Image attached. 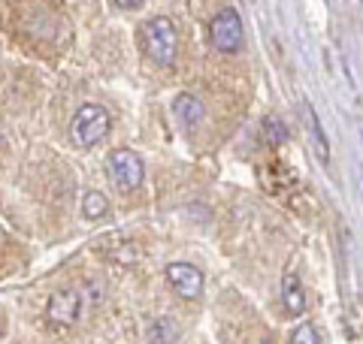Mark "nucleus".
<instances>
[{"mask_svg": "<svg viewBox=\"0 0 363 344\" xmlns=\"http://www.w3.org/2000/svg\"><path fill=\"white\" fill-rule=\"evenodd\" d=\"M109 172H112V181L121 188V190H133L143 185V160L140 154H133L130 148H116L109 154Z\"/></svg>", "mask_w": 363, "mask_h": 344, "instance_id": "20e7f679", "label": "nucleus"}, {"mask_svg": "<svg viewBox=\"0 0 363 344\" xmlns=\"http://www.w3.org/2000/svg\"><path fill=\"white\" fill-rule=\"evenodd\" d=\"M242 40H245V33H242V18H240V13H236V9L227 6V9H221V13L209 21V42H212L215 52L233 55V52L242 49Z\"/></svg>", "mask_w": 363, "mask_h": 344, "instance_id": "7ed1b4c3", "label": "nucleus"}, {"mask_svg": "<svg viewBox=\"0 0 363 344\" xmlns=\"http://www.w3.org/2000/svg\"><path fill=\"white\" fill-rule=\"evenodd\" d=\"M303 115H306V121H309V130H312V139H315V154H318V160H330V145H327L324 127H321V121H318L312 103H303Z\"/></svg>", "mask_w": 363, "mask_h": 344, "instance_id": "1a4fd4ad", "label": "nucleus"}, {"mask_svg": "<svg viewBox=\"0 0 363 344\" xmlns=\"http://www.w3.org/2000/svg\"><path fill=\"white\" fill-rule=\"evenodd\" d=\"M260 344H272V341H269V338H264V341H260Z\"/></svg>", "mask_w": 363, "mask_h": 344, "instance_id": "2eb2a0df", "label": "nucleus"}, {"mask_svg": "<svg viewBox=\"0 0 363 344\" xmlns=\"http://www.w3.org/2000/svg\"><path fill=\"white\" fill-rule=\"evenodd\" d=\"M149 344H176L179 341V323L173 317H157L149 326Z\"/></svg>", "mask_w": 363, "mask_h": 344, "instance_id": "9d476101", "label": "nucleus"}, {"mask_svg": "<svg viewBox=\"0 0 363 344\" xmlns=\"http://www.w3.org/2000/svg\"><path fill=\"white\" fill-rule=\"evenodd\" d=\"M143 4H145V0H116V6H121V9H136Z\"/></svg>", "mask_w": 363, "mask_h": 344, "instance_id": "4468645a", "label": "nucleus"}, {"mask_svg": "<svg viewBox=\"0 0 363 344\" xmlns=\"http://www.w3.org/2000/svg\"><path fill=\"white\" fill-rule=\"evenodd\" d=\"M79 308H82V299H79L76 290H58L45 302V317H49L52 326H70L76 323Z\"/></svg>", "mask_w": 363, "mask_h": 344, "instance_id": "423d86ee", "label": "nucleus"}, {"mask_svg": "<svg viewBox=\"0 0 363 344\" xmlns=\"http://www.w3.org/2000/svg\"><path fill=\"white\" fill-rule=\"evenodd\" d=\"M143 40V52L149 55V61L157 67H173L176 64V52H179V33L176 25L164 16H155L143 25L140 30Z\"/></svg>", "mask_w": 363, "mask_h": 344, "instance_id": "f257e3e1", "label": "nucleus"}, {"mask_svg": "<svg viewBox=\"0 0 363 344\" xmlns=\"http://www.w3.org/2000/svg\"><path fill=\"white\" fill-rule=\"evenodd\" d=\"M281 305H285V311L294 317L306 311V293H303V284L294 272H288L285 278H281Z\"/></svg>", "mask_w": 363, "mask_h": 344, "instance_id": "0eeeda50", "label": "nucleus"}, {"mask_svg": "<svg viewBox=\"0 0 363 344\" xmlns=\"http://www.w3.org/2000/svg\"><path fill=\"white\" fill-rule=\"evenodd\" d=\"M260 136H264V142H267V145H272V148L285 145V142L291 139V133H288V127H285V121L272 118V115L264 121V127H260Z\"/></svg>", "mask_w": 363, "mask_h": 344, "instance_id": "9b49d317", "label": "nucleus"}, {"mask_svg": "<svg viewBox=\"0 0 363 344\" xmlns=\"http://www.w3.org/2000/svg\"><path fill=\"white\" fill-rule=\"evenodd\" d=\"M173 115L185 124V127H197L203 121V115H206V106H203L194 94H179L173 100Z\"/></svg>", "mask_w": 363, "mask_h": 344, "instance_id": "6e6552de", "label": "nucleus"}, {"mask_svg": "<svg viewBox=\"0 0 363 344\" xmlns=\"http://www.w3.org/2000/svg\"><path fill=\"white\" fill-rule=\"evenodd\" d=\"M291 344H321V338H318V332H315L312 323H303V326L294 329Z\"/></svg>", "mask_w": 363, "mask_h": 344, "instance_id": "ddd939ff", "label": "nucleus"}, {"mask_svg": "<svg viewBox=\"0 0 363 344\" xmlns=\"http://www.w3.org/2000/svg\"><path fill=\"white\" fill-rule=\"evenodd\" d=\"M112 127V118L104 106H97V103H85V106H79L73 121H70V136L76 145L82 148H91L97 142H104V136L109 133Z\"/></svg>", "mask_w": 363, "mask_h": 344, "instance_id": "f03ea898", "label": "nucleus"}, {"mask_svg": "<svg viewBox=\"0 0 363 344\" xmlns=\"http://www.w3.org/2000/svg\"><path fill=\"white\" fill-rule=\"evenodd\" d=\"M0 336H4V323H0Z\"/></svg>", "mask_w": 363, "mask_h": 344, "instance_id": "dca6fc26", "label": "nucleus"}, {"mask_svg": "<svg viewBox=\"0 0 363 344\" xmlns=\"http://www.w3.org/2000/svg\"><path fill=\"white\" fill-rule=\"evenodd\" d=\"M109 212V202H106V197L100 190H88L85 193V200H82V214L88 217V221H100Z\"/></svg>", "mask_w": 363, "mask_h": 344, "instance_id": "f8f14e48", "label": "nucleus"}, {"mask_svg": "<svg viewBox=\"0 0 363 344\" xmlns=\"http://www.w3.org/2000/svg\"><path fill=\"white\" fill-rule=\"evenodd\" d=\"M167 281L179 296H185V299H197L203 293V284H206L203 281V272L197 266H191V263H169Z\"/></svg>", "mask_w": 363, "mask_h": 344, "instance_id": "39448f33", "label": "nucleus"}]
</instances>
